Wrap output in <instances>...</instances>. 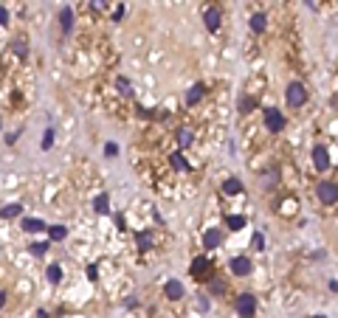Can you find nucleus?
<instances>
[{
  "mask_svg": "<svg viewBox=\"0 0 338 318\" xmlns=\"http://www.w3.org/2000/svg\"><path fill=\"white\" fill-rule=\"evenodd\" d=\"M234 310H237V315H240V318H254V315H257V296H254V293L237 296Z\"/></svg>",
  "mask_w": 338,
  "mask_h": 318,
  "instance_id": "nucleus-1",
  "label": "nucleus"
},
{
  "mask_svg": "<svg viewBox=\"0 0 338 318\" xmlns=\"http://www.w3.org/2000/svg\"><path fill=\"white\" fill-rule=\"evenodd\" d=\"M316 195H319V200L324 206H332V203H338V183L335 180H321L316 186Z\"/></svg>",
  "mask_w": 338,
  "mask_h": 318,
  "instance_id": "nucleus-2",
  "label": "nucleus"
},
{
  "mask_svg": "<svg viewBox=\"0 0 338 318\" xmlns=\"http://www.w3.org/2000/svg\"><path fill=\"white\" fill-rule=\"evenodd\" d=\"M285 99H288L290 107H302V104L307 102V90H304L302 82H290L288 90H285Z\"/></svg>",
  "mask_w": 338,
  "mask_h": 318,
  "instance_id": "nucleus-3",
  "label": "nucleus"
},
{
  "mask_svg": "<svg viewBox=\"0 0 338 318\" xmlns=\"http://www.w3.org/2000/svg\"><path fill=\"white\" fill-rule=\"evenodd\" d=\"M285 124H288V121H285L282 113H279L276 107H268V110H265V130H268V133H282Z\"/></svg>",
  "mask_w": 338,
  "mask_h": 318,
  "instance_id": "nucleus-4",
  "label": "nucleus"
},
{
  "mask_svg": "<svg viewBox=\"0 0 338 318\" xmlns=\"http://www.w3.org/2000/svg\"><path fill=\"white\" fill-rule=\"evenodd\" d=\"M330 164H332V161H330V149H327L324 144H316V147H313V166L319 172H327V169H330Z\"/></svg>",
  "mask_w": 338,
  "mask_h": 318,
  "instance_id": "nucleus-5",
  "label": "nucleus"
},
{
  "mask_svg": "<svg viewBox=\"0 0 338 318\" xmlns=\"http://www.w3.org/2000/svg\"><path fill=\"white\" fill-rule=\"evenodd\" d=\"M209 270H211V259L209 257H194L192 265H189V273H192L194 279H206Z\"/></svg>",
  "mask_w": 338,
  "mask_h": 318,
  "instance_id": "nucleus-6",
  "label": "nucleus"
},
{
  "mask_svg": "<svg viewBox=\"0 0 338 318\" xmlns=\"http://www.w3.org/2000/svg\"><path fill=\"white\" fill-rule=\"evenodd\" d=\"M229 268H231V273H234V276H248L254 270V262L248 257H234Z\"/></svg>",
  "mask_w": 338,
  "mask_h": 318,
  "instance_id": "nucleus-7",
  "label": "nucleus"
},
{
  "mask_svg": "<svg viewBox=\"0 0 338 318\" xmlns=\"http://www.w3.org/2000/svg\"><path fill=\"white\" fill-rule=\"evenodd\" d=\"M183 293H186V290H183V284L178 279H169L166 284H163V296H166L169 301H178V299H183Z\"/></svg>",
  "mask_w": 338,
  "mask_h": 318,
  "instance_id": "nucleus-8",
  "label": "nucleus"
},
{
  "mask_svg": "<svg viewBox=\"0 0 338 318\" xmlns=\"http://www.w3.org/2000/svg\"><path fill=\"white\" fill-rule=\"evenodd\" d=\"M220 20H223V17H220V12L214 6H209L203 12V23H206V28H209V31H217L220 28Z\"/></svg>",
  "mask_w": 338,
  "mask_h": 318,
  "instance_id": "nucleus-9",
  "label": "nucleus"
},
{
  "mask_svg": "<svg viewBox=\"0 0 338 318\" xmlns=\"http://www.w3.org/2000/svg\"><path fill=\"white\" fill-rule=\"evenodd\" d=\"M203 93H206V85H203V82L192 85V87L186 90V104H189V107H194V104H198L200 99H203Z\"/></svg>",
  "mask_w": 338,
  "mask_h": 318,
  "instance_id": "nucleus-10",
  "label": "nucleus"
},
{
  "mask_svg": "<svg viewBox=\"0 0 338 318\" xmlns=\"http://www.w3.org/2000/svg\"><path fill=\"white\" fill-rule=\"evenodd\" d=\"M223 192L226 195H242V192H245V186H242V180H237V178H226L223 180Z\"/></svg>",
  "mask_w": 338,
  "mask_h": 318,
  "instance_id": "nucleus-11",
  "label": "nucleus"
},
{
  "mask_svg": "<svg viewBox=\"0 0 338 318\" xmlns=\"http://www.w3.org/2000/svg\"><path fill=\"white\" fill-rule=\"evenodd\" d=\"M220 239H223V234H220L217 228H209V231L203 234V248H217Z\"/></svg>",
  "mask_w": 338,
  "mask_h": 318,
  "instance_id": "nucleus-12",
  "label": "nucleus"
},
{
  "mask_svg": "<svg viewBox=\"0 0 338 318\" xmlns=\"http://www.w3.org/2000/svg\"><path fill=\"white\" fill-rule=\"evenodd\" d=\"M23 231H29V234L45 231V222H42L40 217H25V220H23Z\"/></svg>",
  "mask_w": 338,
  "mask_h": 318,
  "instance_id": "nucleus-13",
  "label": "nucleus"
},
{
  "mask_svg": "<svg viewBox=\"0 0 338 318\" xmlns=\"http://www.w3.org/2000/svg\"><path fill=\"white\" fill-rule=\"evenodd\" d=\"M60 25H62V31H65V34H71V28H73V12L68 6L60 12Z\"/></svg>",
  "mask_w": 338,
  "mask_h": 318,
  "instance_id": "nucleus-14",
  "label": "nucleus"
},
{
  "mask_svg": "<svg viewBox=\"0 0 338 318\" xmlns=\"http://www.w3.org/2000/svg\"><path fill=\"white\" fill-rule=\"evenodd\" d=\"M93 208H96V214H110V197L99 195L96 200H93Z\"/></svg>",
  "mask_w": 338,
  "mask_h": 318,
  "instance_id": "nucleus-15",
  "label": "nucleus"
},
{
  "mask_svg": "<svg viewBox=\"0 0 338 318\" xmlns=\"http://www.w3.org/2000/svg\"><path fill=\"white\" fill-rule=\"evenodd\" d=\"M20 214H23V206H20V203H14V206H6L3 211H0V217H3V220H12V217H20Z\"/></svg>",
  "mask_w": 338,
  "mask_h": 318,
  "instance_id": "nucleus-16",
  "label": "nucleus"
},
{
  "mask_svg": "<svg viewBox=\"0 0 338 318\" xmlns=\"http://www.w3.org/2000/svg\"><path fill=\"white\" fill-rule=\"evenodd\" d=\"M192 141H194V135L189 133V130H178V144H181V149H189Z\"/></svg>",
  "mask_w": 338,
  "mask_h": 318,
  "instance_id": "nucleus-17",
  "label": "nucleus"
},
{
  "mask_svg": "<svg viewBox=\"0 0 338 318\" xmlns=\"http://www.w3.org/2000/svg\"><path fill=\"white\" fill-rule=\"evenodd\" d=\"M135 242H138L141 251H150V248H152V237H150L147 231H138V234H135Z\"/></svg>",
  "mask_w": 338,
  "mask_h": 318,
  "instance_id": "nucleus-18",
  "label": "nucleus"
},
{
  "mask_svg": "<svg viewBox=\"0 0 338 318\" xmlns=\"http://www.w3.org/2000/svg\"><path fill=\"white\" fill-rule=\"evenodd\" d=\"M251 28L254 31H265L268 28V17H265V14H254V17H251Z\"/></svg>",
  "mask_w": 338,
  "mask_h": 318,
  "instance_id": "nucleus-19",
  "label": "nucleus"
},
{
  "mask_svg": "<svg viewBox=\"0 0 338 318\" xmlns=\"http://www.w3.org/2000/svg\"><path fill=\"white\" fill-rule=\"evenodd\" d=\"M226 222H229V228H231V231H242L248 220H245L242 214H237V217H226Z\"/></svg>",
  "mask_w": 338,
  "mask_h": 318,
  "instance_id": "nucleus-20",
  "label": "nucleus"
},
{
  "mask_svg": "<svg viewBox=\"0 0 338 318\" xmlns=\"http://www.w3.org/2000/svg\"><path fill=\"white\" fill-rule=\"evenodd\" d=\"M48 281L51 284H60L62 281V268L60 265H48Z\"/></svg>",
  "mask_w": 338,
  "mask_h": 318,
  "instance_id": "nucleus-21",
  "label": "nucleus"
},
{
  "mask_svg": "<svg viewBox=\"0 0 338 318\" xmlns=\"http://www.w3.org/2000/svg\"><path fill=\"white\" fill-rule=\"evenodd\" d=\"M29 251L34 253V257H45V253H48V242H31Z\"/></svg>",
  "mask_w": 338,
  "mask_h": 318,
  "instance_id": "nucleus-22",
  "label": "nucleus"
},
{
  "mask_svg": "<svg viewBox=\"0 0 338 318\" xmlns=\"http://www.w3.org/2000/svg\"><path fill=\"white\" fill-rule=\"evenodd\" d=\"M48 234H51V239L57 242V239H65V237H68V228H65V226H51Z\"/></svg>",
  "mask_w": 338,
  "mask_h": 318,
  "instance_id": "nucleus-23",
  "label": "nucleus"
},
{
  "mask_svg": "<svg viewBox=\"0 0 338 318\" xmlns=\"http://www.w3.org/2000/svg\"><path fill=\"white\" fill-rule=\"evenodd\" d=\"M169 161H172V166H175L178 172H186V169H189V164L183 161V155H181V152H175V155H172Z\"/></svg>",
  "mask_w": 338,
  "mask_h": 318,
  "instance_id": "nucleus-24",
  "label": "nucleus"
},
{
  "mask_svg": "<svg viewBox=\"0 0 338 318\" xmlns=\"http://www.w3.org/2000/svg\"><path fill=\"white\" fill-rule=\"evenodd\" d=\"M116 85H119V90L124 93V96H133V85H130V79H124V76H119V79H116Z\"/></svg>",
  "mask_w": 338,
  "mask_h": 318,
  "instance_id": "nucleus-25",
  "label": "nucleus"
},
{
  "mask_svg": "<svg viewBox=\"0 0 338 318\" xmlns=\"http://www.w3.org/2000/svg\"><path fill=\"white\" fill-rule=\"evenodd\" d=\"M209 290H211V296H220V293L226 290V281H211Z\"/></svg>",
  "mask_w": 338,
  "mask_h": 318,
  "instance_id": "nucleus-26",
  "label": "nucleus"
},
{
  "mask_svg": "<svg viewBox=\"0 0 338 318\" xmlns=\"http://www.w3.org/2000/svg\"><path fill=\"white\" fill-rule=\"evenodd\" d=\"M54 144V130H45V138H42V149H51Z\"/></svg>",
  "mask_w": 338,
  "mask_h": 318,
  "instance_id": "nucleus-27",
  "label": "nucleus"
},
{
  "mask_svg": "<svg viewBox=\"0 0 338 318\" xmlns=\"http://www.w3.org/2000/svg\"><path fill=\"white\" fill-rule=\"evenodd\" d=\"M254 248H257V251L265 248V237H262V234H254Z\"/></svg>",
  "mask_w": 338,
  "mask_h": 318,
  "instance_id": "nucleus-28",
  "label": "nucleus"
},
{
  "mask_svg": "<svg viewBox=\"0 0 338 318\" xmlns=\"http://www.w3.org/2000/svg\"><path fill=\"white\" fill-rule=\"evenodd\" d=\"M14 51H17V56H25L29 51H25V43L23 40H14Z\"/></svg>",
  "mask_w": 338,
  "mask_h": 318,
  "instance_id": "nucleus-29",
  "label": "nucleus"
},
{
  "mask_svg": "<svg viewBox=\"0 0 338 318\" xmlns=\"http://www.w3.org/2000/svg\"><path fill=\"white\" fill-rule=\"evenodd\" d=\"M104 152H107V158H116V155H119V147H116V144H107Z\"/></svg>",
  "mask_w": 338,
  "mask_h": 318,
  "instance_id": "nucleus-30",
  "label": "nucleus"
},
{
  "mask_svg": "<svg viewBox=\"0 0 338 318\" xmlns=\"http://www.w3.org/2000/svg\"><path fill=\"white\" fill-rule=\"evenodd\" d=\"M0 25H9V12L0 6Z\"/></svg>",
  "mask_w": 338,
  "mask_h": 318,
  "instance_id": "nucleus-31",
  "label": "nucleus"
},
{
  "mask_svg": "<svg viewBox=\"0 0 338 318\" xmlns=\"http://www.w3.org/2000/svg\"><path fill=\"white\" fill-rule=\"evenodd\" d=\"M240 107H242V110H251V107H254V102H251V99H242V104H240Z\"/></svg>",
  "mask_w": 338,
  "mask_h": 318,
  "instance_id": "nucleus-32",
  "label": "nucleus"
},
{
  "mask_svg": "<svg viewBox=\"0 0 338 318\" xmlns=\"http://www.w3.org/2000/svg\"><path fill=\"white\" fill-rule=\"evenodd\" d=\"M93 9H104V0H93Z\"/></svg>",
  "mask_w": 338,
  "mask_h": 318,
  "instance_id": "nucleus-33",
  "label": "nucleus"
},
{
  "mask_svg": "<svg viewBox=\"0 0 338 318\" xmlns=\"http://www.w3.org/2000/svg\"><path fill=\"white\" fill-rule=\"evenodd\" d=\"M3 304H6V293L0 290V310H3Z\"/></svg>",
  "mask_w": 338,
  "mask_h": 318,
  "instance_id": "nucleus-34",
  "label": "nucleus"
},
{
  "mask_svg": "<svg viewBox=\"0 0 338 318\" xmlns=\"http://www.w3.org/2000/svg\"><path fill=\"white\" fill-rule=\"evenodd\" d=\"M37 318H48V312H45V310H40V312H37Z\"/></svg>",
  "mask_w": 338,
  "mask_h": 318,
  "instance_id": "nucleus-35",
  "label": "nucleus"
},
{
  "mask_svg": "<svg viewBox=\"0 0 338 318\" xmlns=\"http://www.w3.org/2000/svg\"><path fill=\"white\" fill-rule=\"evenodd\" d=\"M316 318H324V315H316Z\"/></svg>",
  "mask_w": 338,
  "mask_h": 318,
  "instance_id": "nucleus-36",
  "label": "nucleus"
}]
</instances>
